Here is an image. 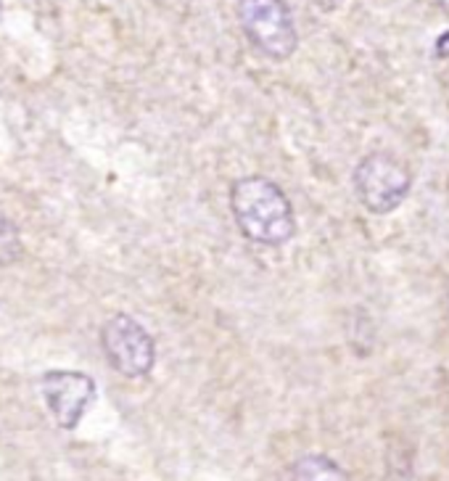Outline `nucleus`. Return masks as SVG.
<instances>
[{
    "label": "nucleus",
    "mask_w": 449,
    "mask_h": 481,
    "mask_svg": "<svg viewBox=\"0 0 449 481\" xmlns=\"http://www.w3.org/2000/svg\"><path fill=\"white\" fill-rule=\"evenodd\" d=\"M25 252L22 246V233L19 225L0 209V267H8L14 265Z\"/></svg>",
    "instance_id": "nucleus-7"
},
{
    "label": "nucleus",
    "mask_w": 449,
    "mask_h": 481,
    "mask_svg": "<svg viewBox=\"0 0 449 481\" xmlns=\"http://www.w3.org/2000/svg\"><path fill=\"white\" fill-rule=\"evenodd\" d=\"M235 11L249 43L259 54L273 61L294 56L299 35L285 0H238Z\"/></svg>",
    "instance_id": "nucleus-2"
},
{
    "label": "nucleus",
    "mask_w": 449,
    "mask_h": 481,
    "mask_svg": "<svg viewBox=\"0 0 449 481\" xmlns=\"http://www.w3.org/2000/svg\"><path fill=\"white\" fill-rule=\"evenodd\" d=\"M291 481H349V476L334 460H328L323 455H307L296 463Z\"/></svg>",
    "instance_id": "nucleus-6"
},
{
    "label": "nucleus",
    "mask_w": 449,
    "mask_h": 481,
    "mask_svg": "<svg viewBox=\"0 0 449 481\" xmlns=\"http://www.w3.org/2000/svg\"><path fill=\"white\" fill-rule=\"evenodd\" d=\"M101 346L109 366L125 378H143L156 363V344L151 334L125 312H116L104 323Z\"/></svg>",
    "instance_id": "nucleus-4"
},
{
    "label": "nucleus",
    "mask_w": 449,
    "mask_h": 481,
    "mask_svg": "<svg viewBox=\"0 0 449 481\" xmlns=\"http://www.w3.org/2000/svg\"><path fill=\"white\" fill-rule=\"evenodd\" d=\"M413 188L410 170L392 154H367L354 170V191L373 215L394 212Z\"/></svg>",
    "instance_id": "nucleus-3"
},
{
    "label": "nucleus",
    "mask_w": 449,
    "mask_h": 481,
    "mask_svg": "<svg viewBox=\"0 0 449 481\" xmlns=\"http://www.w3.org/2000/svg\"><path fill=\"white\" fill-rule=\"evenodd\" d=\"M436 5H439V8H442V11L449 16V0H436Z\"/></svg>",
    "instance_id": "nucleus-8"
},
{
    "label": "nucleus",
    "mask_w": 449,
    "mask_h": 481,
    "mask_svg": "<svg viewBox=\"0 0 449 481\" xmlns=\"http://www.w3.org/2000/svg\"><path fill=\"white\" fill-rule=\"evenodd\" d=\"M40 395L58 428L75 431L95 402V381L80 370H48L40 376Z\"/></svg>",
    "instance_id": "nucleus-5"
},
{
    "label": "nucleus",
    "mask_w": 449,
    "mask_h": 481,
    "mask_svg": "<svg viewBox=\"0 0 449 481\" xmlns=\"http://www.w3.org/2000/svg\"><path fill=\"white\" fill-rule=\"evenodd\" d=\"M230 209L238 227L262 246H283L296 233V217L291 201L278 183L249 175L233 183L230 188Z\"/></svg>",
    "instance_id": "nucleus-1"
}]
</instances>
